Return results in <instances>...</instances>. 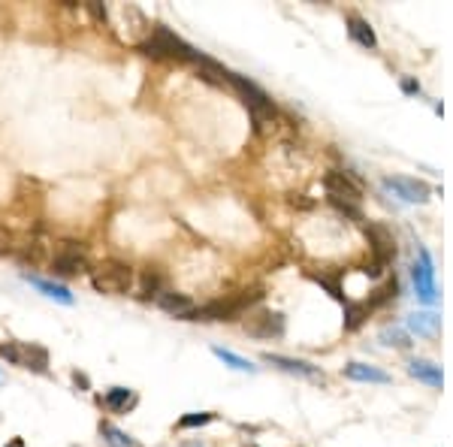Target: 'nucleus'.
I'll list each match as a JSON object with an SVG mask.
<instances>
[{"mask_svg":"<svg viewBox=\"0 0 453 447\" xmlns=\"http://www.w3.org/2000/svg\"><path fill=\"white\" fill-rule=\"evenodd\" d=\"M139 52L142 54H149V58H173V61H197V52L188 46L181 37H176L169 28L164 25H157L151 33H149V40L139 42Z\"/></svg>","mask_w":453,"mask_h":447,"instance_id":"f257e3e1","label":"nucleus"},{"mask_svg":"<svg viewBox=\"0 0 453 447\" xmlns=\"http://www.w3.org/2000/svg\"><path fill=\"white\" fill-rule=\"evenodd\" d=\"M91 287L97 294H109V296H124L133 290V269L121 260H106L91 272Z\"/></svg>","mask_w":453,"mask_h":447,"instance_id":"f03ea898","label":"nucleus"},{"mask_svg":"<svg viewBox=\"0 0 453 447\" xmlns=\"http://www.w3.org/2000/svg\"><path fill=\"white\" fill-rule=\"evenodd\" d=\"M0 360H6L9 366L28 368V372H37V375L49 372V351H45L42 344L6 342V344H0Z\"/></svg>","mask_w":453,"mask_h":447,"instance_id":"7ed1b4c3","label":"nucleus"},{"mask_svg":"<svg viewBox=\"0 0 453 447\" xmlns=\"http://www.w3.org/2000/svg\"><path fill=\"white\" fill-rule=\"evenodd\" d=\"M226 82H230L236 91L242 94L245 106L251 109V115L257 121H263V118L272 115V100H269V94L263 91V88H257L254 82H248V79H242V76H236V73H226Z\"/></svg>","mask_w":453,"mask_h":447,"instance_id":"20e7f679","label":"nucleus"},{"mask_svg":"<svg viewBox=\"0 0 453 447\" xmlns=\"http://www.w3.org/2000/svg\"><path fill=\"white\" fill-rule=\"evenodd\" d=\"M414 287H417V296H420V303L432 306L438 303V287H435V272H432V257H429L426 248H420V260L414 263Z\"/></svg>","mask_w":453,"mask_h":447,"instance_id":"39448f33","label":"nucleus"},{"mask_svg":"<svg viewBox=\"0 0 453 447\" xmlns=\"http://www.w3.org/2000/svg\"><path fill=\"white\" fill-rule=\"evenodd\" d=\"M384 187L393 191L405 203H426L429 199V185L426 182H417V178H408V175H390L384 178Z\"/></svg>","mask_w":453,"mask_h":447,"instance_id":"423d86ee","label":"nucleus"},{"mask_svg":"<svg viewBox=\"0 0 453 447\" xmlns=\"http://www.w3.org/2000/svg\"><path fill=\"white\" fill-rule=\"evenodd\" d=\"M323 185H326V191H330V197L333 199H338V203H357L360 199V185L354 182V178H350L348 173H338V170H330L323 175Z\"/></svg>","mask_w":453,"mask_h":447,"instance_id":"0eeeda50","label":"nucleus"},{"mask_svg":"<svg viewBox=\"0 0 453 447\" xmlns=\"http://www.w3.org/2000/svg\"><path fill=\"white\" fill-rule=\"evenodd\" d=\"M52 272L58 275V278L82 275V272H88V260H85V254H82V251H76V248H64V251L55 254V260H52Z\"/></svg>","mask_w":453,"mask_h":447,"instance_id":"6e6552de","label":"nucleus"},{"mask_svg":"<svg viewBox=\"0 0 453 447\" xmlns=\"http://www.w3.org/2000/svg\"><path fill=\"white\" fill-rule=\"evenodd\" d=\"M366 236H369V242H372V251H375V257H378V266H384V263H387L390 257L396 254L393 236L381 227V224H369V227H366Z\"/></svg>","mask_w":453,"mask_h":447,"instance_id":"1a4fd4ad","label":"nucleus"},{"mask_svg":"<svg viewBox=\"0 0 453 447\" xmlns=\"http://www.w3.org/2000/svg\"><path fill=\"white\" fill-rule=\"evenodd\" d=\"M345 378H350V381H366V384H390V375L384 368L366 366V363H348Z\"/></svg>","mask_w":453,"mask_h":447,"instance_id":"9d476101","label":"nucleus"},{"mask_svg":"<svg viewBox=\"0 0 453 447\" xmlns=\"http://www.w3.org/2000/svg\"><path fill=\"white\" fill-rule=\"evenodd\" d=\"M154 299H157V306H161L166 315H176V318H188L190 311L197 308L185 294H169V290H161Z\"/></svg>","mask_w":453,"mask_h":447,"instance_id":"9b49d317","label":"nucleus"},{"mask_svg":"<svg viewBox=\"0 0 453 447\" xmlns=\"http://www.w3.org/2000/svg\"><path fill=\"white\" fill-rule=\"evenodd\" d=\"M408 330L432 339V335H438V330H441V318L435 315V311H414V315L408 318Z\"/></svg>","mask_w":453,"mask_h":447,"instance_id":"f8f14e48","label":"nucleus"},{"mask_svg":"<svg viewBox=\"0 0 453 447\" xmlns=\"http://www.w3.org/2000/svg\"><path fill=\"white\" fill-rule=\"evenodd\" d=\"M348 33H350V40L360 42L362 49H375V46H378L375 30H372V28H369V21H366V18H360V16H350V18H348Z\"/></svg>","mask_w":453,"mask_h":447,"instance_id":"ddd939ff","label":"nucleus"},{"mask_svg":"<svg viewBox=\"0 0 453 447\" xmlns=\"http://www.w3.org/2000/svg\"><path fill=\"white\" fill-rule=\"evenodd\" d=\"M408 372H411L417 381L429 384V387H441V384H445V372H441V366L429 363V360H414L411 366H408Z\"/></svg>","mask_w":453,"mask_h":447,"instance_id":"4468645a","label":"nucleus"},{"mask_svg":"<svg viewBox=\"0 0 453 447\" xmlns=\"http://www.w3.org/2000/svg\"><path fill=\"white\" fill-rule=\"evenodd\" d=\"M28 281L40 290L42 296H49V299H58V303H64V306H73V294L67 290L64 284H55V281H45V278H37V275H25Z\"/></svg>","mask_w":453,"mask_h":447,"instance_id":"2eb2a0df","label":"nucleus"},{"mask_svg":"<svg viewBox=\"0 0 453 447\" xmlns=\"http://www.w3.org/2000/svg\"><path fill=\"white\" fill-rule=\"evenodd\" d=\"M266 363L285 368V372H293V375H305V378H321V372H317L314 366L302 363V360H287V356H278V354H266Z\"/></svg>","mask_w":453,"mask_h":447,"instance_id":"dca6fc26","label":"nucleus"},{"mask_svg":"<svg viewBox=\"0 0 453 447\" xmlns=\"http://www.w3.org/2000/svg\"><path fill=\"white\" fill-rule=\"evenodd\" d=\"M133 402H136V399H133V393H130L127 387H112L109 393L103 396V405H106L109 411H115V414H118V411H127Z\"/></svg>","mask_w":453,"mask_h":447,"instance_id":"f3484780","label":"nucleus"},{"mask_svg":"<svg viewBox=\"0 0 453 447\" xmlns=\"http://www.w3.org/2000/svg\"><path fill=\"white\" fill-rule=\"evenodd\" d=\"M212 354L218 356V360H224L230 368H236V372H257V366L251 360H245V356L233 354V351H224V348H212Z\"/></svg>","mask_w":453,"mask_h":447,"instance_id":"a211bd4d","label":"nucleus"},{"mask_svg":"<svg viewBox=\"0 0 453 447\" xmlns=\"http://www.w3.org/2000/svg\"><path fill=\"white\" fill-rule=\"evenodd\" d=\"M260 327H248L254 335H281L285 332V320H281V315H260Z\"/></svg>","mask_w":453,"mask_h":447,"instance_id":"6ab92c4d","label":"nucleus"},{"mask_svg":"<svg viewBox=\"0 0 453 447\" xmlns=\"http://www.w3.org/2000/svg\"><path fill=\"white\" fill-rule=\"evenodd\" d=\"M100 432H103V439H106L109 447H139L127 432H121L118 426H112V423H103V426H100Z\"/></svg>","mask_w":453,"mask_h":447,"instance_id":"aec40b11","label":"nucleus"},{"mask_svg":"<svg viewBox=\"0 0 453 447\" xmlns=\"http://www.w3.org/2000/svg\"><path fill=\"white\" fill-rule=\"evenodd\" d=\"M214 414H209V411H200V414H185L178 420V429H194V426H206V423H212Z\"/></svg>","mask_w":453,"mask_h":447,"instance_id":"412c9836","label":"nucleus"},{"mask_svg":"<svg viewBox=\"0 0 453 447\" xmlns=\"http://www.w3.org/2000/svg\"><path fill=\"white\" fill-rule=\"evenodd\" d=\"M381 342H384V344H396V348H408V344H411L402 330H393V327H387V330L381 332Z\"/></svg>","mask_w":453,"mask_h":447,"instance_id":"4be33fe9","label":"nucleus"},{"mask_svg":"<svg viewBox=\"0 0 453 447\" xmlns=\"http://www.w3.org/2000/svg\"><path fill=\"white\" fill-rule=\"evenodd\" d=\"M362 318H366V306H348V320H345V330H357Z\"/></svg>","mask_w":453,"mask_h":447,"instance_id":"5701e85b","label":"nucleus"},{"mask_svg":"<svg viewBox=\"0 0 453 447\" xmlns=\"http://www.w3.org/2000/svg\"><path fill=\"white\" fill-rule=\"evenodd\" d=\"M151 294H157V275L145 272V278H142V296H151Z\"/></svg>","mask_w":453,"mask_h":447,"instance_id":"b1692460","label":"nucleus"},{"mask_svg":"<svg viewBox=\"0 0 453 447\" xmlns=\"http://www.w3.org/2000/svg\"><path fill=\"white\" fill-rule=\"evenodd\" d=\"M13 245H16V236H13V233H9L6 227H0V254L9 251Z\"/></svg>","mask_w":453,"mask_h":447,"instance_id":"393cba45","label":"nucleus"},{"mask_svg":"<svg viewBox=\"0 0 453 447\" xmlns=\"http://www.w3.org/2000/svg\"><path fill=\"white\" fill-rule=\"evenodd\" d=\"M402 88H405L408 94H417V91H420V85H417V82H411V79H405V82H402Z\"/></svg>","mask_w":453,"mask_h":447,"instance_id":"a878e982","label":"nucleus"},{"mask_svg":"<svg viewBox=\"0 0 453 447\" xmlns=\"http://www.w3.org/2000/svg\"><path fill=\"white\" fill-rule=\"evenodd\" d=\"M6 447H25V441H21V439H13V441H9Z\"/></svg>","mask_w":453,"mask_h":447,"instance_id":"bb28decb","label":"nucleus"},{"mask_svg":"<svg viewBox=\"0 0 453 447\" xmlns=\"http://www.w3.org/2000/svg\"><path fill=\"white\" fill-rule=\"evenodd\" d=\"M185 447H200V444H185Z\"/></svg>","mask_w":453,"mask_h":447,"instance_id":"cd10ccee","label":"nucleus"}]
</instances>
